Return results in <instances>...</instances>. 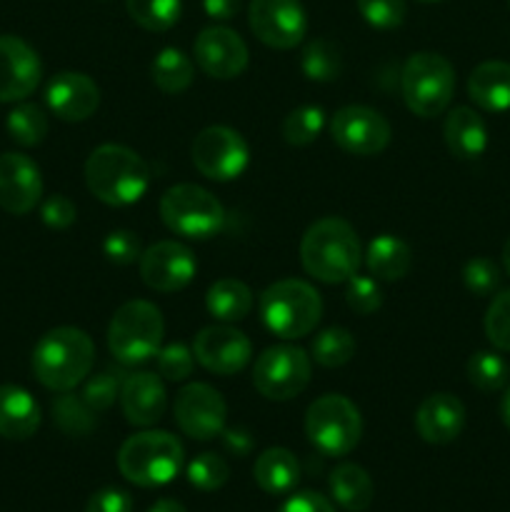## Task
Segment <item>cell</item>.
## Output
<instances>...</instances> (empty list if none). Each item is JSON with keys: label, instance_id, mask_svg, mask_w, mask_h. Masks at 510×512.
I'll return each mask as SVG.
<instances>
[{"label": "cell", "instance_id": "6da1fadb", "mask_svg": "<svg viewBox=\"0 0 510 512\" xmlns=\"http://www.w3.org/2000/svg\"><path fill=\"white\" fill-rule=\"evenodd\" d=\"M360 240L343 218H320L300 240V263L305 273L325 285L348 283L360 268Z\"/></svg>", "mask_w": 510, "mask_h": 512}, {"label": "cell", "instance_id": "7a4b0ae2", "mask_svg": "<svg viewBox=\"0 0 510 512\" xmlns=\"http://www.w3.org/2000/svg\"><path fill=\"white\" fill-rule=\"evenodd\" d=\"M85 185L105 205L138 203L150 185V168L133 148L105 143L85 160Z\"/></svg>", "mask_w": 510, "mask_h": 512}, {"label": "cell", "instance_id": "3957f363", "mask_svg": "<svg viewBox=\"0 0 510 512\" xmlns=\"http://www.w3.org/2000/svg\"><path fill=\"white\" fill-rule=\"evenodd\" d=\"M95 363V345L80 328H53L38 340L33 350V373L40 385L53 393H68L90 375Z\"/></svg>", "mask_w": 510, "mask_h": 512}, {"label": "cell", "instance_id": "277c9868", "mask_svg": "<svg viewBox=\"0 0 510 512\" xmlns=\"http://www.w3.org/2000/svg\"><path fill=\"white\" fill-rule=\"evenodd\" d=\"M260 318L265 328L283 340L305 338L323 318V300L310 283L285 278L268 285L260 295Z\"/></svg>", "mask_w": 510, "mask_h": 512}, {"label": "cell", "instance_id": "5b68a950", "mask_svg": "<svg viewBox=\"0 0 510 512\" xmlns=\"http://www.w3.org/2000/svg\"><path fill=\"white\" fill-rule=\"evenodd\" d=\"M183 445L165 430H145L120 445L118 468L138 488H160L178 478L183 468Z\"/></svg>", "mask_w": 510, "mask_h": 512}, {"label": "cell", "instance_id": "8992f818", "mask_svg": "<svg viewBox=\"0 0 510 512\" xmlns=\"http://www.w3.org/2000/svg\"><path fill=\"white\" fill-rule=\"evenodd\" d=\"M165 323L158 305L128 300L115 310L108 325V348L123 365H138L158 355Z\"/></svg>", "mask_w": 510, "mask_h": 512}, {"label": "cell", "instance_id": "52a82bcc", "mask_svg": "<svg viewBox=\"0 0 510 512\" xmlns=\"http://www.w3.org/2000/svg\"><path fill=\"white\" fill-rule=\"evenodd\" d=\"M400 93L410 113L435 118L450 105L455 93V70L438 53H415L405 60L400 73Z\"/></svg>", "mask_w": 510, "mask_h": 512}, {"label": "cell", "instance_id": "ba28073f", "mask_svg": "<svg viewBox=\"0 0 510 512\" xmlns=\"http://www.w3.org/2000/svg\"><path fill=\"white\" fill-rule=\"evenodd\" d=\"M305 435L318 453L343 458L353 453L363 435V418L345 395H323L305 413Z\"/></svg>", "mask_w": 510, "mask_h": 512}, {"label": "cell", "instance_id": "9c48e42d", "mask_svg": "<svg viewBox=\"0 0 510 512\" xmlns=\"http://www.w3.org/2000/svg\"><path fill=\"white\" fill-rule=\"evenodd\" d=\"M160 218L175 235L208 240L223 228L225 210L210 190L193 183H180L165 190L160 198Z\"/></svg>", "mask_w": 510, "mask_h": 512}, {"label": "cell", "instance_id": "30bf717a", "mask_svg": "<svg viewBox=\"0 0 510 512\" xmlns=\"http://www.w3.org/2000/svg\"><path fill=\"white\" fill-rule=\"evenodd\" d=\"M310 383V355L298 345H273L255 360L253 385L268 400H293Z\"/></svg>", "mask_w": 510, "mask_h": 512}, {"label": "cell", "instance_id": "8fae6325", "mask_svg": "<svg viewBox=\"0 0 510 512\" xmlns=\"http://www.w3.org/2000/svg\"><path fill=\"white\" fill-rule=\"evenodd\" d=\"M250 163V148L238 130L228 125H210L193 140V165L200 175L215 183L240 178Z\"/></svg>", "mask_w": 510, "mask_h": 512}, {"label": "cell", "instance_id": "7c38bea8", "mask_svg": "<svg viewBox=\"0 0 510 512\" xmlns=\"http://www.w3.org/2000/svg\"><path fill=\"white\" fill-rule=\"evenodd\" d=\"M248 23L255 38L275 50L295 48L308 33V15L300 0H250Z\"/></svg>", "mask_w": 510, "mask_h": 512}, {"label": "cell", "instance_id": "4fadbf2b", "mask_svg": "<svg viewBox=\"0 0 510 512\" xmlns=\"http://www.w3.org/2000/svg\"><path fill=\"white\" fill-rule=\"evenodd\" d=\"M335 145L350 155H378L390 143V123L368 105H345L330 120Z\"/></svg>", "mask_w": 510, "mask_h": 512}, {"label": "cell", "instance_id": "5bb4252c", "mask_svg": "<svg viewBox=\"0 0 510 512\" xmlns=\"http://www.w3.org/2000/svg\"><path fill=\"white\" fill-rule=\"evenodd\" d=\"M175 423L188 438L213 440L223 435L228 420V405L223 395L205 383H190L175 398Z\"/></svg>", "mask_w": 510, "mask_h": 512}, {"label": "cell", "instance_id": "9a60e30c", "mask_svg": "<svg viewBox=\"0 0 510 512\" xmlns=\"http://www.w3.org/2000/svg\"><path fill=\"white\" fill-rule=\"evenodd\" d=\"M193 355L208 373L228 375L240 373L253 358V345L243 330L233 325H210L195 335Z\"/></svg>", "mask_w": 510, "mask_h": 512}, {"label": "cell", "instance_id": "2e32d148", "mask_svg": "<svg viewBox=\"0 0 510 512\" xmlns=\"http://www.w3.org/2000/svg\"><path fill=\"white\" fill-rule=\"evenodd\" d=\"M140 278L150 290L158 293H178V290L188 288L190 280L195 278V263L190 248L175 240H163L155 243L140 255Z\"/></svg>", "mask_w": 510, "mask_h": 512}, {"label": "cell", "instance_id": "e0dca14e", "mask_svg": "<svg viewBox=\"0 0 510 512\" xmlns=\"http://www.w3.org/2000/svg\"><path fill=\"white\" fill-rule=\"evenodd\" d=\"M248 45L235 30L210 25L195 38V63L205 75L218 80H233L248 68Z\"/></svg>", "mask_w": 510, "mask_h": 512}, {"label": "cell", "instance_id": "ac0fdd59", "mask_svg": "<svg viewBox=\"0 0 510 512\" xmlns=\"http://www.w3.org/2000/svg\"><path fill=\"white\" fill-rule=\"evenodd\" d=\"M40 75L38 53L18 35H0V103H18L33 95Z\"/></svg>", "mask_w": 510, "mask_h": 512}, {"label": "cell", "instance_id": "d6986e66", "mask_svg": "<svg viewBox=\"0 0 510 512\" xmlns=\"http://www.w3.org/2000/svg\"><path fill=\"white\" fill-rule=\"evenodd\" d=\"M43 198L40 168L23 153L0 155V208L10 215H25Z\"/></svg>", "mask_w": 510, "mask_h": 512}, {"label": "cell", "instance_id": "ffe728a7", "mask_svg": "<svg viewBox=\"0 0 510 512\" xmlns=\"http://www.w3.org/2000/svg\"><path fill=\"white\" fill-rule=\"evenodd\" d=\"M45 103L55 118L65 120V123H80L98 110L100 88L90 75L63 70L45 88Z\"/></svg>", "mask_w": 510, "mask_h": 512}, {"label": "cell", "instance_id": "44dd1931", "mask_svg": "<svg viewBox=\"0 0 510 512\" xmlns=\"http://www.w3.org/2000/svg\"><path fill=\"white\" fill-rule=\"evenodd\" d=\"M120 408L125 420L138 428H150L163 418L168 408V393L155 373H133L120 385Z\"/></svg>", "mask_w": 510, "mask_h": 512}, {"label": "cell", "instance_id": "7402d4cb", "mask_svg": "<svg viewBox=\"0 0 510 512\" xmlns=\"http://www.w3.org/2000/svg\"><path fill=\"white\" fill-rule=\"evenodd\" d=\"M465 405L450 393H433L415 413V430L430 445H448L463 433Z\"/></svg>", "mask_w": 510, "mask_h": 512}, {"label": "cell", "instance_id": "603a6c76", "mask_svg": "<svg viewBox=\"0 0 510 512\" xmlns=\"http://www.w3.org/2000/svg\"><path fill=\"white\" fill-rule=\"evenodd\" d=\"M443 138L450 153L458 160H478L488 148V128L485 120L473 108L450 110L443 125Z\"/></svg>", "mask_w": 510, "mask_h": 512}, {"label": "cell", "instance_id": "cb8c5ba5", "mask_svg": "<svg viewBox=\"0 0 510 512\" xmlns=\"http://www.w3.org/2000/svg\"><path fill=\"white\" fill-rule=\"evenodd\" d=\"M40 428V405L18 385H0V435L8 440H28Z\"/></svg>", "mask_w": 510, "mask_h": 512}, {"label": "cell", "instance_id": "d4e9b609", "mask_svg": "<svg viewBox=\"0 0 510 512\" xmlns=\"http://www.w3.org/2000/svg\"><path fill=\"white\" fill-rule=\"evenodd\" d=\"M468 95L485 113L510 110V63L485 60L470 73Z\"/></svg>", "mask_w": 510, "mask_h": 512}, {"label": "cell", "instance_id": "484cf974", "mask_svg": "<svg viewBox=\"0 0 510 512\" xmlns=\"http://www.w3.org/2000/svg\"><path fill=\"white\" fill-rule=\"evenodd\" d=\"M365 265H368L370 275L375 280L395 283V280H403L408 275L410 265H413V250H410L405 240L383 233L375 240H370L368 253H365Z\"/></svg>", "mask_w": 510, "mask_h": 512}, {"label": "cell", "instance_id": "4316f807", "mask_svg": "<svg viewBox=\"0 0 510 512\" xmlns=\"http://www.w3.org/2000/svg\"><path fill=\"white\" fill-rule=\"evenodd\" d=\"M253 478L260 490L268 495H285L298 485L300 465L290 450L268 448L258 455L253 468Z\"/></svg>", "mask_w": 510, "mask_h": 512}, {"label": "cell", "instance_id": "83f0119b", "mask_svg": "<svg viewBox=\"0 0 510 512\" xmlns=\"http://www.w3.org/2000/svg\"><path fill=\"white\" fill-rule=\"evenodd\" d=\"M330 493L335 503L348 512H365L375 498L373 480L355 463H343L330 473Z\"/></svg>", "mask_w": 510, "mask_h": 512}, {"label": "cell", "instance_id": "f1b7e54d", "mask_svg": "<svg viewBox=\"0 0 510 512\" xmlns=\"http://www.w3.org/2000/svg\"><path fill=\"white\" fill-rule=\"evenodd\" d=\"M208 313L220 323H238L253 310V290L235 278L215 280L205 295Z\"/></svg>", "mask_w": 510, "mask_h": 512}, {"label": "cell", "instance_id": "f546056e", "mask_svg": "<svg viewBox=\"0 0 510 512\" xmlns=\"http://www.w3.org/2000/svg\"><path fill=\"white\" fill-rule=\"evenodd\" d=\"M150 75H153L155 88L163 90L165 95H178L190 88L193 83V60L178 48H163L155 55L153 65H150Z\"/></svg>", "mask_w": 510, "mask_h": 512}, {"label": "cell", "instance_id": "4dcf8cb0", "mask_svg": "<svg viewBox=\"0 0 510 512\" xmlns=\"http://www.w3.org/2000/svg\"><path fill=\"white\" fill-rule=\"evenodd\" d=\"M305 78L315 83H333L343 73V58H340L338 45L325 38H315L305 45L303 58H300Z\"/></svg>", "mask_w": 510, "mask_h": 512}, {"label": "cell", "instance_id": "1f68e13d", "mask_svg": "<svg viewBox=\"0 0 510 512\" xmlns=\"http://www.w3.org/2000/svg\"><path fill=\"white\" fill-rule=\"evenodd\" d=\"M53 420L65 435H73V438H83V435H90L98 425L95 420V410L90 408L83 400V395L60 393L53 403Z\"/></svg>", "mask_w": 510, "mask_h": 512}, {"label": "cell", "instance_id": "d6a6232c", "mask_svg": "<svg viewBox=\"0 0 510 512\" xmlns=\"http://www.w3.org/2000/svg\"><path fill=\"white\" fill-rule=\"evenodd\" d=\"M10 138L23 148H33L40 145L48 135V115L40 105L35 103H20L10 110L8 120H5Z\"/></svg>", "mask_w": 510, "mask_h": 512}, {"label": "cell", "instance_id": "836d02e7", "mask_svg": "<svg viewBox=\"0 0 510 512\" xmlns=\"http://www.w3.org/2000/svg\"><path fill=\"white\" fill-rule=\"evenodd\" d=\"M468 380L473 383V388L483 390V393H498V390L508 388V360L490 350H478L468 360Z\"/></svg>", "mask_w": 510, "mask_h": 512}, {"label": "cell", "instance_id": "e575fe53", "mask_svg": "<svg viewBox=\"0 0 510 512\" xmlns=\"http://www.w3.org/2000/svg\"><path fill=\"white\" fill-rule=\"evenodd\" d=\"M128 15L150 33L170 30L180 18V0H125Z\"/></svg>", "mask_w": 510, "mask_h": 512}, {"label": "cell", "instance_id": "d590c367", "mask_svg": "<svg viewBox=\"0 0 510 512\" xmlns=\"http://www.w3.org/2000/svg\"><path fill=\"white\" fill-rule=\"evenodd\" d=\"M313 360L323 368H340L355 355V338L348 328H328L313 340Z\"/></svg>", "mask_w": 510, "mask_h": 512}, {"label": "cell", "instance_id": "8d00e7d4", "mask_svg": "<svg viewBox=\"0 0 510 512\" xmlns=\"http://www.w3.org/2000/svg\"><path fill=\"white\" fill-rule=\"evenodd\" d=\"M325 128V113L318 105H303V108H295L293 113L285 115L283 120V138L288 145L295 148H303L310 145L313 140H318V135Z\"/></svg>", "mask_w": 510, "mask_h": 512}, {"label": "cell", "instance_id": "74e56055", "mask_svg": "<svg viewBox=\"0 0 510 512\" xmlns=\"http://www.w3.org/2000/svg\"><path fill=\"white\" fill-rule=\"evenodd\" d=\"M230 478V468L220 455L215 453H200L198 458L190 460L188 465V483L195 490H203V493H213L220 490Z\"/></svg>", "mask_w": 510, "mask_h": 512}, {"label": "cell", "instance_id": "f35d334b", "mask_svg": "<svg viewBox=\"0 0 510 512\" xmlns=\"http://www.w3.org/2000/svg\"><path fill=\"white\" fill-rule=\"evenodd\" d=\"M485 335L503 353H510V290L495 295L483 320Z\"/></svg>", "mask_w": 510, "mask_h": 512}, {"label": "cell", "instance_id": "ab89813d", "mask_svg": "<svg viewBox=\"0 0 510 512\" xmlns=\"http://www.w3.org/2000/svg\"><path fill=\"white\" fill-rule=\"evenodd\" d=\"M158 375L170 383H183L193 375L195 368V355L188 345L183 343H170L158 350Z\"/></svg>", "mask_w": 510, "mask_h": 512}, {"label": "cell", "instance_id": "60d3db41", "mask_svg": "<svg viewBox=\"0 0 510 512\" xmlns=\"http://www.w3.org/2000/svg\"><path fill=\"white\" fill-rule=\"evenodd\" d=\"M358 10L365 23L378 30L398 28L408 15L405 0H358Z\"/></svg>", "mask_w": 510, "mask_h": 512}, {"label": "cell", "instance_id": "b9f144b4", "mask_svg": "<svg viewBox=\"0 0 510 512\" xmlns=\"http://www.w3.org/2000/svg\"><path fill=\"white\" fill-rule=\"evenodd\" d=\"M345 303L353 313L358 315H370L383 305V293H380V285L375 278L368 275H358L348 280V290H345Z\"/></svg>", "mask_w": 510, "mask_h": 512}, {"label": "cell", "instance_id": "7bdbcfd3", "mask_svg": "<svg viewBox=\"0 0 510 512\" xmlns=\"http://www.w3.org/2000/svg\"><path fill=\"white\" fill-rule=\"evenodd\" d=\"M463 283L478 298H488L498 290L500 270L490 258H470L463 268Z\"/></svg>", "mask_w": 510, "mask_h": 512}, {"label": "cell", "instance_id": "ee69618b", "mask_svg": "<svg viewBox=\"0 0 510 512\" xmlns=\"http://www.w3.org/2000/svg\"><path fill=\"white\" fill-rule=\"evenodd\" d=\"M103 255L115 265H133L143 255L140 238L133 230H113L103 240Z\"/></svg>", "mask_w": 510, "mask_h": 512}, {"label": "cell", "instance_id": "f6af8a7d", "mask_svg": "<svg viewBox=\"0 0 510 512\" xmlns=\"http://www.w3.org/2000/svg\"><path fill=\"white\" fill-rule=\"evenodd\" d=\"M118 398H120V378L113 373L93 375L83 388V400L95 410V413L108 410Z\"/></svg>", "mask_w": 510, "mask_h": 512}, {"label": "cell", "instance_id": "bcb514c9", "mask_svg": "<svg viewBox=\"0 0 510 512\" xmlns=\"http://www.w3.org/2000/svg\"><path fill=\"white\" fill-rule=\"evenodd\" d=\"M40 218H43V223L48 225V228L65 230L75 223L78 210H75L73 200L58 193V195H50V198L45 200L43 208H40Z\"/></svg>", "mask_w": 510, "mask_h": 512}, {"label": "cell", "instance_id": "7dc6e473", "mask_svg": "<svg viewBox=\"0 0 510 512\" xmlns=\"http://www.w3.org/2000/svg\"><path fill=\"white\" fill-rule=\"evenodd\" d=\"M85 512H133V498L120 488H103L90 495Z\"/></svg>", "mask_w": 510, "mask_h": 512}, {"label": "cell", "instance_id": "c3c4849f", "mask_svg": "<svg viewBox=\"0 0 510 512\" xmlns=\"http://www.w3.org/2000/svg\"><path fill=\"white\" fill-rule=\"evenodd\" d=\"M278 512H335V508L325 495L305 490V493H295L293 498L285 500Z\"/></svg>", "mask_w": 510, "mask_h": 512}, {"label": "cell", "instance_id": "681fc988", "mask_svg": "<svg viewBox=\"0 0 510 512\" xmlns=\"http://www.w3.org/2000/svg\"><path fill=\"white\" fill-rule=\"evenodd\" d=\"M223 443H225V448H228L233 455H238V458H245V455H248L255 445L253 435H250L245 428L223 430Z\"/></svg>", "mask_w": 510, "mask_h": 512}, {"label": "cell", "instance_id": "f907efd6", "mask_svg": "<svg viewBox=\"0 0 510 512\" xmlns=\"http://www.w3.org/2000/svg\"><path fill=\"white\" fill-rule=\"evenodd\" d=\"M243 0H203L205 13L213 20H230L238 15Z\"/></svg>", "mask_w": 510, "mask_h": 512}, {"label": "cell", "instance_id": "816d5d0a", "mask_svg": "<svg viewBox=\"0 0 510 512\" xmlns=\"http://www.w3.org/2000/svg\"><path fill=\"white\" fill-rule=\"evenodd\" d=\"M148 512H188V510H185L183 505L178 503V500L163 498V500H158V503H155L153 508H150Z\"/></svg>", "mask_w": 510, "mask_h": 512}, {"label": "cell", "instance_id": "f5cc1de1", "mask_svg": "<svg viewBox=\"0 0 510 512\" xmlns=\"http://www.w3.org/2000/svg\"><path fill=\"white\" fill-rule=\"evenodd\" d=\"M500 418H503L505 428L510 430V385H508V388H505L503 400H500Z\"/></svg>", "mask_w": 510, "mask_h": 512}, {"label": "cell", "instance_id": "db71d44e", "mask_svg": "<svg viewBox=\"0 0 510 512\" xmlns=\"http://www.w3.org/2000/svg\"><path fill=\"white\" fill-rule=\"evenodd\" d=\"M503 265H505V273L510 275V238L505 240L503 245Z\"/></svg>", "mask_w": 510, "mask_h": 512}, {"label": "cell", "instance_id": "11a10c76", "mask_svg": "<svg viewBox=\"0 0 510 512\" xmlns=\"http://www.w3.org/2000/svg\"><path fill=\"white\" fill-rule=\"evenodd\" d=\"M420 3H440V0H420Z\"/></svg>", "mask_w": 510, "mask_h": 512}, {"label": "cell", "instance_id": "9f6ffc18", "mask_svg": "<svg viewBox=\"0 0 510 512\" xmlns=\"http://www.w3.org/2000/svg\"><path fill=\"white\" fill-rule=\"evenodd\" d=\"M508 3H510V0H508Z\"/></svg>", "mask_w": 510, "mask_h": 512}]
</instances>
